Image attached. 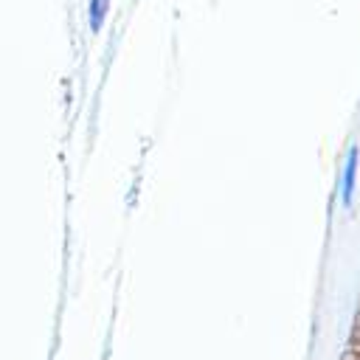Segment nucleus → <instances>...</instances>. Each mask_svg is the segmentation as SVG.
Here are the masks:
<instances>
[]
</instances>
